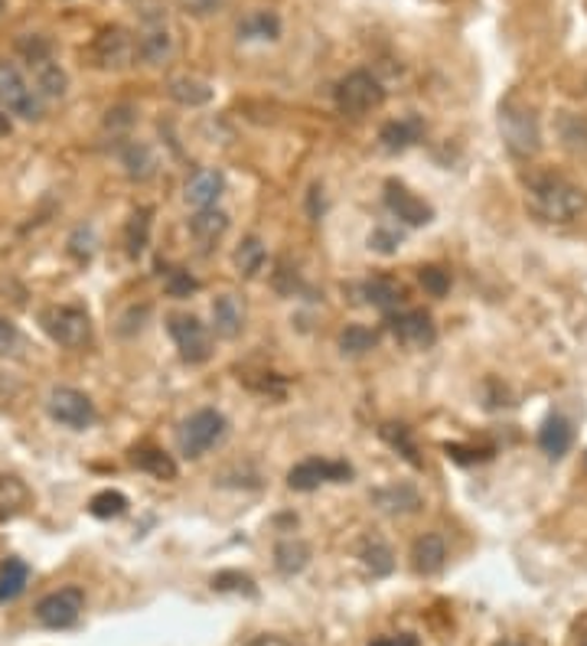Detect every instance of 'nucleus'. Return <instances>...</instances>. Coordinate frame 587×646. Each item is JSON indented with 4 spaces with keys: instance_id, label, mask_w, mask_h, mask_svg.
<instances>
[{
    "instance_id": "nucleus-1",
    "label": "nucleus",
    "mask_w": 587,
    "mask_h": 646,
    "mask_svg": "<svg viewBox=\"0 0 587 646\" xmlns=\"http://www.w3.org/2000/svg\"><path fill=\"white\" fill-rule=\"evenodd\" d=\"M525 200L532 206L535 216H541L545 223H574L584 216L587 210V193L564 180L561 174H532L525 180Z\"/></svg>"
},
{
    "instance_id": "nucleus-2",
    "label": "nucleus",
    "mask_w": 587,
    "mask_h": 646,
    "mask_svg": "<svg viewBox=\"0 0 587 646\" xmlns=\"http://www.w3.org/2000/svg\"><path fill=\"white\" fill-rule=\"evenodd\" d=\"M499 135L502 144L512 157L528 161L541 151V131H538V118L528 105H522L519 99H509L499 105Z\"/></svg>"
},
{
    "instance_id": "nucleus-3",
    "label": "nucleus",
    "mask_w": 587,
    "mask_h": 646,
    "mask_svg": "<svg viewBox=\"0 0 587 646\" xmlns=\"http://www.w3.org/2000/svg\"><path fill=\"white\" fill-rule=\"evenodd\" d=\"M226 434H229L226 415L216 411V408H200L187 421H180V428H177V447H180L183 457L196 460L206 451H213L216 444H222Z\"/></svg>"
},
{
    "instance_id": "nucleus-4",
    "label": "nucleus",
    "mask_w": 587,
    "mask_h": 646,
    "mask_svg": "<svg viewBox=\"0 0 587 646\" xmlns=\"http://www.w3.org/2000/svg\"><path fill=\"white\" fill-rule=\"evenodd\" d=\"M0 109L24 118V122H40L43 118L40 92L24 76V69L17 63H11V60H0Z\"/></svg>"
},
{
    "instance_id": "nucleus-5",
    "label": "nucleus",
    "mask_w": 587,
    "mask_h": 646,
    "mask_svg": "<svg viewBox=\"0 0 587 646\" xmlns=\"http://www.w3.org/2000/svg\"><path fill=\"white\" fill-rule=\"evenodd\" d=\"M382 102H385V89H382V83H379L372 73H366V69L349 73V76L336 86V109H340L343 115H349V118H362V115L382 109Z\"/></svg>"
},
{
    "instance_id": "nucleus-6",
    "label": "nucleus",
    "mask_w": 587,
    "mask_h": 646,
    "mask_svg": "<svg viewBox=\"0 0 587 646\" xmlns=\"http://www.w3.org/2000/svg\"><path fill=\"white\" fill-rule=\"evenodd\" d=\"M43 330L69 350H79L92 340V320L82 307L63 304V307H47L43 311Z\"/></svg>"
},
{
    "instance_id": "nucleus-7",
    "label": "nucleus",
    "mask_w": 587,
    "mask_h": 646,
    "mask_svg": "<svg viewBox=\"0 0 587 646\" xmlns=\"http://www.w3.org/2000/svg\"><path fill=\"white\" fill-rule=\"evenodd\" d=\"M135 47H138V60L144 66H164L170 56H174V37H170V27H167V14L164 11H148L144 14V24L135 37Z\"/></svg>"
},
{
    "instance_id": "nucleus-8",
    "label": "nucleus",
    "mask_w": 587,
    "mask_h": 646,
    "mask_svg": "<svg viewBox=\"0 0 587 646\" xmlns=\"http://www.w3.org/2000/svg\"><path fill=\"white\" fill-rule=\"evenodd\" d=\"M30 73H34V89L40 92V99H63L69 92V76L66 69L50 56V47L43 40H34V47L24 43Z\"/></svg>"
},
{
    "instance_id": "nucleus-9",
    "label": "nucleus",
    "mask_w": 587,
    "mask_h": 646,
    "mask_svg": "<svg viewBox=\"0 0 587 646\" xmlns=\"http://www.w3.org/2000/svg\"><path fill=\"white\" fill-rule=\"evenodd\" d=\"M167 330H170V337H174V343H177V350H180V356L187 363L200 366V363H206L213 356V340H209V330H206V324L200 317L174 314L167 320Z\"/></svg>"
},
{
    "instance_id": "nucleus-10",
    "label": "nucleus",
    "mask_w": 587,
    "mask_h": 646,
    "mask_svg": "<svg viewBox=\"0 0 587 646\" xmlns=\"http://www.w3.org/2000/svg\"><path fill=\"white\" fill-rule=\"evenodd\" d=\"M82 610H86V594L79 587H60L37 604V620L47 630H69L79 623Z\"/></svg>"
},
{
    "instance_id": "nucleus-11",
    "label": "nucleus",
    "mask_w": 587,
    "mask_h": 646,
    "mask_svg": "<svg viewBox=\"0 0 587 646\" xmlns=\"http://www.w3.org/2000/svg\"><path fill=\"white\" fill-rule=\"evenodd\" d=\"M92 60L99 69H128L138 60L135 37L125 27H105L92 43Z\"/></svg>"
},
{
    "instance_id": "nucleus-12",
    "label": "nucleus",
    "mask_w": 587,
    "mask_h": 646,
    "mask_svg": "<svg viewBox=\"0 0 587 646\" xmlns=\"http://www.w3.org/2000/svg\"><path fill=\"white\" fill-rule=\"evenodd\" d=\"M47 408H50V415H53L60 425H66V428H73V431H86V428L95 421V405H92V398H89L86 392H79V389H69V385L53 389Z\"/></svg>"
},
{
    "instance_id": "nucleus-13",
    "label": "nucleus",
    "mask_w": 587,
    "mask_h": 646,
    "mask_svg": "<svg viewBox=\"0 0 587 646\" xmlns=\"http://www.w3.org/2000/svg\"><path fill=\"white\" fill-rule=\"evenodd\" d=\"M353 477V467L343 464V460H301L297 467H291L288 473V486L291 490H301V493H310V490H320L323 483H346Z\"/></svg>"
},
{
    "instance_id": "nucleus-14",
    "label": "nucleus",
    "mask_w": 587,
    "mask_h": 646,
    "mask_svg": "<svg viewBox=\"0 0 587 646\" xmlns=\"http://www.w3.org/2000/svg\"><path fill=\"white\" fill-rule=\"evenodd\" d=\"M388 330L405 350H431L437 343V327H434L431 314H424V311H398V314H392L388 317Z\"/></svg>"
},
{
    "instance_id": "nucleus-15",
    "label": "nucleus",
    "mask_w": 587,
    "mask_h": 646,
    "mask_svg": "<svg viewBox=\"0 0 587 646\" xmlns=\"http://www.w3.org/2000/svg\"><path fill=\"white\" fill-rule=\"evenodd\" d=\"M385 206L405 226H428L434 219V210L421 197H414L405 183H398V180H388L385 183Z\"/></svg>"
},
{
    "instance_id": "nucleus-16",
    "label": "nucleus",
    "mask_w": 587,
    "mask_h": 646,
    "mask_svg": "<svg viewBox=\"0 0 587 646\" xmlns=\"http://www.w3.org/2000/svg\"><path fill=\"white\" fill-rule=\"evenodd\" d=\"M421 135H424V122H421L418 115H408V118H395V122L382 125L379 141H382V148H385L388 154H401V151H408L411 144H418Z\"/></svg>"
},
{
    "instance_id": "nucleus-17",
    "label": "nucleus",
    "mask_w": 587,
    "mask_h": 646,
    "mask_svg": "<svg viewBox=\"0 0 587 646\" xmlns=\"http://www.w3.org/2000/svg\"><path fill=\"white\" fill-rule=\"evenodd\" d=\"M447 561V545L437 532H424L421 539H414L411 545V568L424 578L437 574Z\"/></svg>"
},
{
    "instance_id": "nucleus-18",
    "label": "nucleus",
    "mask_w": 587,
    "mask_h": 646,
    "mask_svg": "<svg viewBox=\"0 0 587 646\" xmlns=\"http://www.w3.org/2000/svg\"><path fill=\"white\" fill-rule=\"evenodd\" d=\"M245 327V307L235 294H219L213 301V330L222 340H235Z\"/></svg>"
},
{
    "instance_id": "nucleus-19",
    "label": "nucleus",
    "mask_w": 587,
    "mask_h": 646,
    "mask_svg": "<svg viewBox=\"0 0 587 646\" xmlns=\"http://www.w3.org/2000/svg\"><path fill=\"white\" fill-rule=\"evenodd\" d=\"M222 190H226V177L219 174V170H200L190 183H187V203L190 206H196V210H213L216 203H219V197H222Z\"/></svg>"
},
{
    "instance_id": "nucleus-20",
    "label": "nucleus",
    "mask_w": 587,
    "mask_h": 646,
    "mask_svg": "<svg viewBox=\"0 0 587 646\" xmlns=\"http://www.w3.org/2000/svg\"><path fill=\"white\" fill-rule=\"evenodd\" d=\"M571 441H574V431L567 425V418L561 415H548L538 428V447L551 457V460H561L567 451H571Z\"/></svg>"
},
{
    "instance_id": "nucleus-21",
    "label": "nucleus",
    "mask_w": 587,
    "mask_h": 646,
    "mask_svg": "<svg viewBox=\"0 0 587 646\" xmlns=\"http://www.w3.org/2000/svg\"><path fill=\"white\" fill-rule=\"evenodd\" d=\"M131 464L157 480H177V460L164 451V447H154V444H141L131 451Z\"/></svg>"
},
{
    "instance_id": "nucleus-22",
    "label": "nucleus",
    "mask_w": 587,
    "mask_h": 646,
    "mask_svg": "<svg viewBox=\"0 0 587 646\" xmlns=\"http://www.w3.org/2000/svg\"><path fill=\"white\" fill-rule=\"evenodd\" d=\"M372 503H375L382 512H392V516H398V512H418V509H421V496H418V490L408 486V483H392V486L375 490V493H372Z\"/></svg>"
},
{
    "instance_id": "nucleus-23",
    "label": "nucleus",
    "mask_w": 587,
    "mask_h": 646,
    "mask_svg": "<svg viewBox=\"0 0 587 646\" xmlns=\"http://www.w3.org/2000/svg\"><path fill=\"white\" fill-rule=\"evenodd\" d=\"M229 232V216L222 210H200L196 216H190V236L200 242V245H216L222 236Z\"/></svg>"
},
{
    "instance_id": "nucleus-24",
    "label": "nucleus",
    "mask_w": 587,
    "mask_h": 646,
    "mask_svg": "<svg viewBox=\"0 0 587 646\" xmlns=\"http://www.w3.org/2000/svg\"><path fill=\"white\" fill-rule=\"evenodd\" d=\"M362 294L372 307H379L385 314H395L405 304V288L395 278H372L362 284Z\"/></svg>"
},
{
    "instance_id": "nucleus-25",
    "label": "nucleus",
    "mask_w": 587,
    "mask_h": 646,
    "mask_svg": "<svg viewBox=\"0 0 587 646\" xmlns=\"http://www.w3.org/2000/svg\"><path fill=\"white\" fill-rule=\"evenodd\" d=\"M281 37V21L271 11H255L245 21H239V40H261L275 43Z\"/></svg>"
},
{
    "instance_id": "nucleus-26",
    "label": "nucleus",
    "mask_w": 587,
    "mask_h": 646,
    "mask_svg": "<svg viewBox=\"0 0 587 646\" xmlns=\"http://www.w3.org/2000/svg\"><path fill=\"white\" fill-rule=\"evenodd\" d=\"M170 99L177 102V105H183V109H200V105H206L209 99H213V89H209V83H203V79H196V76H177L174 83H170Z\"/></svg>"
},
{
    "instance_id": "nucleus-27",
    "label": "nucleus",
    "mask_w": 587,
    "mask_h": 646,
    "mask_svg": "<svg viewBox=\"0 0 587 646\" xmlns=\"http://www.w3.org/2000/svg\"><path fill=\"white\" fill-rule=\"evenodd\" d=\"M27 581H30V568H27V561H21V558H8L4 565H0V604L17 600V597L27 591Z\"/></svg>"
},
{
    "instance_id": "nucleus-28",
    "label": "nucleus",
    "mask_w": 587,
    "mask_h": 646,
    "mask_svg": "<svg viewBox=\"0 0 587 646\" xmlns=\"http://www.w3.org/2000/svg\"><path fill=\"white\" fill-rule=\"evenodd\" d=\"M310 561V545L304 539H281L275 545V565L281 574H297Z\"/></svg>"
},
{
    "instance_id": "nucleus-29",
    "label": "nucleus",
    "mask_w": 587,
    "mask_h": 646,
    "mask_svg": "<svg viewBox=\"0 0 587 646\" xmlns=\"http://www.w3.org/2000/svg\"><path fill=\"white\" fill-rule=\"evenodd\" d=\"M122 164H125V170H128L131 180H151V177L157 174V157H154V151H151L148 144H141V141H131V144L122 151Z\"/></svg>"
},
{
    "instance_id": "nucleus-30",
    "label": "nucleus",
    "mask_w": 587,
    "mask_h": 646,
    "mask_svg": "<svg viewBox=\"0 0 587 646\" xmlns=\"http://www.w3.org/2000/svg\"><path fill=\"white\" fill-rule=\"evenodd\" d=\"M265 258H268V252H265V242L258 236L242 239V245L232 255V262H235V268H239L242 278H255L265 268Z\"/></svg>"
},
{
    "instance_id": "nucleus-31",
    "label": "nucleus",
    "mask_w": 587,
    "mask_h": 646,
    "mask_svg": "<svg viewBox=\"0 0 587 646\" xmlns=\"http://www.w3.org/2000/svg\"><path fill=\"white\" fill-rule=\"evenodd\" d=\"M359 558H362V565L372 571V578H385V574H392V568H395V555H392V548H388L382 539H366Z\"/></svg>"
},
{
    "instance_id": "nucleus-32",
    "label": "nucleus",
    "mask_w": 587,
    "mask_h": 646,
    "mask_svg": "<svg viewBox=\"0 0 587 646\" xmlns=\"http://www.w3.org/2000/svg\"><path fill=\"white\" fill-rule=\"evenodd\" d=\"M30 493L24 486V480L17 477H0V519L4 516H14L21 506H27Z\"/></svg>"
},
{
    "instance_id": "nucleus-33",
    "label": "nucleus",
    "mask_w": 587,
    "mask_h": 646,
    "mask_svg": "<svg viewBox=\"0 0 587 646\" xmlns=\"http://www.w3.org/2000/svg\"><path fill=\"white\" fill-rule=\"evenodd\" d=\"M382 441L388 444V447H395L411 467H421V457H418V447H414V441H411V431L405 428V425H382Z\"/></svg>"
},
{
    "instance_id": "nucleus-34",
    "label": "nucleus",
    "mask_w": 587,
    "mask_h": 646,
    "mask_svg": "<svg viewBox=\"0 0 587 646\" xmlns=\"http://www.w3.org/2000/svg\"><path fill=\"white\" fill-rule=\"evenodd\" d=\"M89 512H92L95 519H118V516L128 512V496L118 493V490H102V493L92 496Z\"/></svg>"
},
{
    "instance_id": "nucleus-35",
    "label": "nucleus",
    "mask_w": 587,
    "mask_h": 646,
    "mask_svg": "<svg viewBox=\"0 0 587 646\" xmlns=\"http://www.w3.org/2000/svg\"><path fill=\"white\" fill-rule=\"evenodd\" d=\"M375 343H379V337H375L369 327H359V324H353V327H346V330L340 333V350H343L346 356H362V353H369Z\"/></svg>"
},
{
    "instance_id": "nucleus-36",
    "label": "nucleus",
    "mask_w": 587,
    "mask_h": 646,
    "mask_svg": "<svg viewBox=\"0 0 587 646\" xmlns=\"http://www.w3.org/2000/svg\"><path fill=\"white\" fill-rule=\"evenodd\" d=\"M151 210H141L131 216V226H128V252L131 258H138L144 249H148V232H151Z\"/></svg>"
},
{
    "instance_id": "nucleus-37",
    "label": "nucleus",
    "mask_w": 587,
    "mask_h": 646,
    "mask_svg": "<svg viewBox=\"0 0 587 646\" xmlns=\"http://www.w3.org/2000/svg\"><path fill=\"white\" fill-rule=\"evenodd\" d=\"M418 281H421V288H424L428 294H434V297H444L447 288H450V275H447L444 268H437V265H424V268L418 271Z\"/></svg>"
},
{
    "instance_id": "nucleus-38",
    "label": "nucleus",
    "mask_w": 587,
    "mask_h": 646,
    "mask_svg": "<svg viewBox=\"0 0 587 646\" xmlns=\"http://www.w3.org/2000/svg\"><path fill=\"white\" fill-rule=\"evenodd\" d=\"M369 249L379 252V255H395V252L401 249V232H398V229L379 226V229H372V236H369Z\"/></svg>"
},
{
    "instance_id": "nucleus-39",
    "label": "nucleus",
    "mask_w": 587,
    "mask_h": 646,
    "mask_svg": "<svg viewBox=\"0 0 587 646\" xmlns=\"http://www.w3.org/2000/svg\"><path fill=\"white\" fill-rule=\"evenodd\" d=\"M164 288H167V294H170V297H190V294L200 288V281H196V278H190V271L174 268V271H167Z\"/></svg>"
},
{
    "instance_id": "nucleus-40",
    "label": "nucleus",
    "mask_w": 587,
    "mask_h": 646,
    "mask_svg": "<svg viewBox=\"0 0 587 646\" xmlns=\"http://www.w3.org/2000/svg\"><path fill=\"white\" fill-rule=\"evenodd\" d=\"M222 4H226V0H177V8H180L187 17H196V21L219 14V11H222Z\"/></svg>"
},
{
    "instance_id": "nucleus-41",
    "label": "nucleus",
    "mask_w": 587,
    "mask_h": 646,
    "mask_svg": "<svg viewBox=\"0 0 587 646\" xmlns=\"http://www.w3.org/2000/svg\"><path fill=\"white\" fill-rule=\"evenodd\" d=\"M17 340H21V333H17V327H14V320H8L4 314H0V356L11 353V350L17 346Z\"/></svg>"
},
{
    "instance_id": "nucleus-42",
    "label": "nucleus",
    "mask_w": 587,
    "mask_h": 646,
    "mask_svg": "<svg viewBox=\"0 0 587 646\" xmlns=\"http://www.w3.org/2000/svg\"><path fill=\"white\" fill-rule=\"evenodd\" d=\"M369 646H418V639L411 633H398V636H382V639H372Z\"/></svg>"
},
{
    "instance_id": "nucleus-43",
    "label": "nucleus",
    "mask_w": 587,
    "mask_h": 646,
    "mask_svg": "<svg viewBox=\"0 0 587 646\" xmlns=\"http://www.w3.org/2000/svg\"><path fill=\"white\" fill-rule=\"evenodd\" d=\"M245 646H291V643L284 636H278V633H261V636L248 639Z\"/></svg>"
},
{
    "instance_id": "nucleus-44",
    "label": "nucleus",
    "mask_w": 587,
    "mask_h": 646,
    "mask_svg": "<svg viewBox=\"0 0 587 646\" xmlns=\"http://www.w3.org/2000/svg\"><path fill=\"white\" fill-rule=\"evenodd\" d=\"M4 135H11V118L4 115V109H0V138Z\"/></svg>"
},
{
    "instance_id": "nucleus-45",
    "label": "nucleus",
    "mask_w": 587,
    "mask_h": 646,
    "mask_svg": "<svg viewBox=\"0 0 587 646\" xmlns=\"http://www.w3.org/2000/svg\"><path fill=\"white\" fill-rule=\"evenodd\" d=\"M577 646H587V630H584V636L577 639Z\"/></svg>"
},
{
    "instance_id": "nucleus-46",
    "label": "nucleus",
    "mask_w": 587,
    "mask_h": 646,
    "mask_svg": "<svg viewBox=\"0 0 587 646\" xmlns=\"http://www.w3.org/2000/svg\"><path fill=\"white\" fill-rule=\"evenodd\" d=\"M499 646H522V643H499Z\"/></svg>"
},
{
    "instance_id": "nucleus-47",
    "label": "nucleus",
    "mask_w": 587,
    "mask_h": 646,
    "mask_svg": "<svg viewBox=\"0 0 587 646\" xmlns=\"http://www.w3.org/2000/svg\"><path fill=\"white\" fill-rule=\"evenodd\" d=\"M0 11H4V0H0Z\"/></svg>"
}]
</instances>
